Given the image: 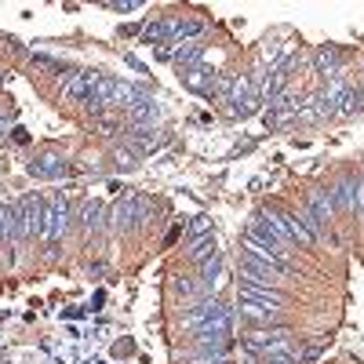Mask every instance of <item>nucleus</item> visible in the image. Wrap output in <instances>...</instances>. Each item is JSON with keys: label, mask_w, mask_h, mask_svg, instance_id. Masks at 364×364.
I'll list each match as a JSON object with an SVG mask.
<instances>
[{"label": "nucleus", "mask_w": 364, "mask_h": 364, "mask_svg": "<svg viewBox=\"0 0 364 364\" xmlns=\"http://www.w3.org/2000/svg\"><path fill=\"white\" fill-rule=\"evenodd\" d=\"M230 328H233V314L219 299H204L182 317V331H190L193 339H226Z\"/></svg>", "instance_id": "obj_1"}, {"label": "nucleus", "mask_w": 364, "mask_h": 364, "mask_svg": "<svg viewBox=\"0 0 364 364\" xmlns=\"http://www.w3.org/2000/svg\"><path fill=\"white\" fill-rule=\"evenodd\" d=\"M70 223H73V200L66 193H51L44 200V215H41V240L44 245H58L66 237Z\"/></svg>", "instance_id": "obj_2"}, {"label": "nucleus", "mask_w": 364, "mask_h": 364, "mask_svg": "<svg viewBox=\"0 0 364 364\" xmlns=\"http://www.w3.org/2000/svg\"><path fill=\"white\" fill-rule=\"evenodd\" d=\"M11 208H15V237H11V245H18L22 237H41L44 200H41L37 193H26V197H18Z\"/></svg>", "instance_id": "obj_3"}, {"label": "nucleus", "mask_w": 364, "mask_h": 364, "mask_svg": "<svg viewBox=\"0 0 364 364\" xmlns=\"http://www.w3.org/2000/svg\"><path fill=\"white\" fill-rule=\"evenodd\" d=\"M99 73L91 70H66L63 73V84H58V91H63V99L77 102V106H91V99H95V87H99Z\"/></svg>", "instance_id": "obj_4"}, {"label": "nucleus", "mask_w": 364, "mask_h": 364, "mask_svg": "<svg viewBox=\"0 0 364 364\" xmlns=\"http://www.w3.org/2000/svg\"><path fill=\"white\" fill-rule=\"evenodd\" d=\"M245 346L252 353H262V357L288 353L291 350V336H288V328H255V331H248V336H245Z\"/></svg>", "instance_id": "obj_5"}, {"label": "nucleus", "mask_w": 364, "mask_h": 364, "mask_svg": "<svg viewBox=\"0 0 364 364\" xmlns=\"http://www.w3.org/2000/svg\"><path fill=\"white\" fill-rule=\"evenodd\" d=\"M142 219H146V200L142 197H120L109 208V230L113 233H124L132 226H142Z\"/></svg>", "instance_id": "obj_6"}, {"label": "nucleus", "mask_w": 364, "mask_h": 364, "mask_svg": "<svg viewBox=\"0 0 364 364\" xmlns=\"http://www.w3.org/2000/svg\"><path fill=\"white\" fill-rule=\"evenodd\" d=\"M240 299H245V302H259V306H269V310L284 306V295L277 288L262 284V281H240Z\"/></svg>", "instance_id": "obj_7"}, {"label": "nucleus", "mask_w": 364, "mask_h": 364, "mask_svg": "<svg viewBox=\"0 0 364 364\" xmlns=\"http://www.w3.org/2000/svg\"><path fill=\"white\" fill-rule=\"evenodd\" d=\"M66 171H70V164L58 154H41L29 161V175L33 178H66Z\"/></svg>", "instance_id": "obj_8"}, {"label": "nucleus", "mask_w": 364, "mask_h": 364, "mask_svg": "<svg viewBox=\"0 0 364 364\" xmlns=\"http://www.w3.org/2000/svg\"><path fill=\"white\" fill-rule=\"evenodd\" d=\"M164 146V135L161 132H135L132 139H128V149H132V154L139 157V154H157V149Z\"/></svg>", "instance_id": "obj_9"}, {"label": "nucleus", "mask_w": 364, "mask_h": 364, "mask_svg": "<svg viewBox=\"0 0 364 364\" xmlns=\"http://www.w3.org/2000/svg\"><path fill=\"white\" fill-rule=\"evenodd\" d=\"M99 219H102V200L99 197H84L80 200V230L91 237L99 230Z\"/></svg>", "instance_id": "obj_10"}, {"label": "nucleus", "mask_w": 364, "mask_h": 364, "mask_svg": "<svg viewBox=\"0 0 364 364\" xmlns=\"http://www.w3.org/2000/svg\"><path fill=\"white\" fill-rule=\"evenodd\" d=\"M237 306H240V317H248L255 324H273L281 317V310H269V306H259V302H245V299H237Z\"/></svg>", "instance_id": "obj_11"}, {"label": "nucleus", "mask_w": 364, "mask_h": 364, "mask_svg": "<svg viewBox=\"0 0 364 364\" xmlns=\"http://www.w3.org/2000/svg\"><path fill=\"white\" fill-rule=\"evenodd\" d=\"M314 63H317V73H324V77H339L343 55H339V48H321V51L314 55Z\"/></svg>", "instance_id": "obj_12"}, {"label": "nucleus", "mask_w": 364, "mask_h": 364, "mask_svg": "<svg viewBox=\"0 0 364 364\" xmlns=\"http://www.w3.org/2000/svg\"><path fill=\"white\" fill-rule=\"evenodd\" d=\"M360 109H364V87H353V84H346V91H343V99H339L336 113H343V117H353V113H360Z\"/></svg>", "instance_id": "obj_13"}, {"label": "nucleus", "mask_w": 364, "mask_h": 364, "mask_svg": "<svg viewBox=\"0 0 364 364\" xmlns=\"http://www.w3.org/2000/svg\"><path fill=\"white\" fill-rule=\"evenodd\" d=\"M197 33H204V18H175V29H171L175 44H186V41H193Z\"/></svg>", "instance_id": "obj_14"}, {"label": "nucleus", "mask_w": 364, "mask_h": 364, "mask_svg": "<svg viewBox=\"0 0 364 364\" xmlns=\"http://www.w3.org/2000/svg\"><path fill=\"white\" fill-rule=\"evenodd\" d=\"M128 117L135 120V124H157V120H161V106H157V102H149V99H142L139 106L128 109Z\"/></svg>", "instance_id": "obj_15"}, {"label": "nucleus", "mask_w": 364, "mask_h": 364, "mask_svg": "<svg viewBox=\"0 0 364 364\" xmlns=\"http://www.w3.org/2000/svg\"><path fill=\"white\" fill-rule=\"evenodd\" d=\"M208 80H215L211 77V70L200 63V66H193V70H186V84L193 87V91H200V95H211V84Z\"/></svg>", "instance_id": "obj_16"}, {"label": "nucleus", "mask_w": 364, "mask_h": 364, "mask_svg": "<svg viewBox=\"0 0 364 364\" xmlns=\"http://www.w3.org/2000/svg\"><path fill=\"white\" fill-rule=\"evenodd\" d=\"M171 29H175V18H157V22H149V26L142 29V41H149V44L157 41V44H161Z\"/></svg>", "instance_id": "obj_17"}, {"label": "nucleus", "mask_w": 364, "mask_h": 364, "mask_svg": "<svg viewBox=\"0 0 364 364\" xmlns=\"http://www.w3.org/2000/svg\"><path fill=\"white\" fill-rule=\"evenodd\" d=\"M204 237H211V219L208 215H197L193 226H190V245H197V240H204Z\"/></svg>", "instance_id": "obj_18"}, {"label": "nucleus", "mask_w": 364, "mask_h": 364, "mask_svg": "<svg viewBox=\"0 0 364 364\" xmlns=\"http://www.w3.org/2000/svg\"><path fill=\"white\" fill-rule=\"evenodd\" d=\"M113 157H117V164H120V168H124V171H132V168H135V161H139V157L132 154V149H124V146H120V149H117V154H113Z\"/></svg>", "instance_id": "obj_19"}, {"label": "nucleus", "mask_w": 364, "mask_h": 364, "mask_svg": "<svg viewBox=\"0 0 364 364\" xmlns=\"http://www.w3.org/2000/svg\"><path fill=\"white\" fill-rule=\"evenodd\" d=\"M8 124H11V109H4V106H0V135L8 132Z\"/></svg>", "instance_id": "obj_20"}, {"label": "nucleus", "mask_w": 364, "mask_h": 364, "mask_svg": "<svg viewBox=\"0 0 364 364\" xmlns=\"http://www.w3.org/2000/svg\"><path fill=\"white\" fill-rule=\"evenodd\" d=\"M302 357H306V360H314V357H321V346H306V350H302Z\"/></svg>", "instance_id": "obj_21"}, {"label": "nucleus", "mask_w": 364, "mask_h": 364, "mask_svg": "<svg viewBox=\"0 0 364 364\" xmlns=\"http://www.w3.org/2000/svg\"><path fill=\"white\" fill-rule=\"evenodd\" d=\"M128 353H132V343L124 339V343H120V346H117V357H128Z\"/></svg>", "instance_id": "obj_22"}, {"label": "nucleus", "mask_w": 364, "mask_h": 364, "mask_svg": "<svg viewBox=\"0 0 364 364\" xmlns=\"http://www.w3.org/2000/svg\"><path fill=\"white\" fill-rule=\"evenodd\" d=\"M211 364H230V360H211Z\"/></svg>", "instance_id": "obj_23"}, {"label": "nucleus", "mask_w": 364, "mask_h": 364, "mask_svg": "<svg viewBox=\"0 0 364 364\" xmlns=\"http://www.w3.org/2000/svg\"><path fill=\"white\" fill-rule=\"evenodd\" d=\"M0 245H4V233H0Z\"/></svg>", "instance_id": "obj_24"}, {"label": "nucleus", "mask_w": 364, "mask_h": 364, "mask_svg": "<svg viewBox=\"0 0 364 364\" xmlns=\"http://www.w3.org/2000/svg\"><path fill=\"white\" fill-rule=\"evenodd\" d=\"M0 80H4V73H0Z\"/></svg>", "instance_id": "obj_25"}]
</instances>
